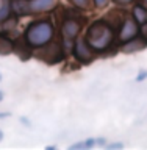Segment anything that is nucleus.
<instances>
[{
	"label": "nucleus",
	"instance_id": "6e6552de",
	"mask_svg": "<svg viewBox=\"0 0 147 150\" xmlns=\"http://www.w3.org/2000/svg\"><path fill=\"white\" fill-rule=\"evenodd\" d=\"M147 47V39L146 38H133V39L127 41L124 47H122V52L124 53H133V52H141Z\"/></svg>",
	"mask_w": 147,
	"mask_h": 150
},
{
	"label": "nucleus",
	"instance_id": "4be33fe9",
	"mask_svg": "<svg viewBox=\"0 0 147 150\" xmlns=\"http://www.w3.org/2000/svg\"><path fill=\"white\" fill-rule=\"evenodd\" d=\"M116 3H119V5H127V3H130L131 0H114Z\"/></svg>",
	"mask_w": 147,
	"mask_h": 150
},
{
	"label": "nucleus",
	"instance_id": "f8f14e48",
	"mask_svg": "<svg viewBox=\"0 0 147 150\" xmlns=\"http://www.w3.org/2000/svg\"><path fill=\"white\" fill-rule=\"evenodd\" d=\"M13 52V42L6 36L0 35V55H8Z\"/></svg>",
	"mask_w": 147,
	"mask_h": 150
},
{
	"label": "nucleus",
	"instance_id": "6ab92c4d",
	"mask_svg": "<svg viewBox=\"0 0 147 150\" xmlns=\"http://www.w3.org/2000/svg\"><path fill=\"white\" fill-rule=\"evenodd\" d=\"M141 33H143V38H146L147 39V22L143 23V28H141Z\"/></svg>",
	"mask_w": 147,
	"mask_h": 150
},
{
	"label": "nucleus",
	"instance_id": "20e7f679",
	"mask_svg": "<svg viewBox=\"0 0 147 150\" xmlns=\"http://www.w3.org/2000/svg\"><path fill=\"white\" fill-rule=\"evenodd\" d=\"M74 55L80 63H85V64H89L94 59V50L88 45V42L85 38H78V39L75 41Z\"/></svg>",
	"mask_w": 147,
	"mask_h": 150
},
{
	"label": "nucleus",
	"instance_id": "dca6fc26",
	"mask_svg": "<svg viewBox=\"0 0 147 150\" xmlns=\"http://www.w3.org/2000/svg\"><path fill=\"white\" fill-rule=\"evenodd\" d=\"M108 2H110V0H94V5H96V8L102 9L108 5Z\"/></svg>",
	"mask_w": 147,
	"mask_h": 150
},
{
	"label": "nucleus",
	"instance_id": "bb28decb",
	"mask_svg": "<svg viewBox=\"0 0 147 150\" xmlns=\"http://www.w3.org/2000/svg\"><path fill=\"white\" fill-rule=\"evenodd\" d=\"M0 80H2V75H0Z\"/></svg>",
	"mask_w": 147,
	"mask_h": 150
},
{
	"label": "nucleus",
	"instance_id": "2eb2a0df",
	"mask_svg": "<svg viewBox=\"0 0 147 150\" xmlns=\"http://www.w3.org/2000/svg\"><path fill=\"white\" fill-rule=\"evenodd\" d=\"M72 3L80 9H88L89 8V0H72Z\"/></svg>",
	"mask_w": 147,
	"mask_h": 150
},
{
	"label": "nucleus",
	"instance_id": "412c9836",
	"mask_svg": "<svg viewBox=\"0 0 147 150\" xmlns=\"http://www.w3.org/2000/svg\"><path fill=\"white\" fill-rule=\"evenodd\" d=\"M96 145H105V139H103V138L96 139Z\"/></svg>",
	"mask_w": 147,
	"mask_h": 150
},
{
	"label": "nucleus",
	"instance_id": "9b49d317",
	"mask_svg": "<svg viewBox=\"0 0 147 150\" xmlns=\"http://www.w3.org/2000/svg\"><path fill=\"white\" fill-rule=\"evenodd\" d=\"M133 19L138 22V25H143L147 22V8H144L143 5H136L133 8Z\"/></svg>",
	"mask_w": 147,
	"mask_h": 150
},
{
	"label": "nucleus",
	"instance_id": "39448f33",
	"mask_svg": "<svg viewBox=\"0 0 147 150\" xmlns=\"http://www.w3.org/2000/svg\"><path fill=\"white\" fill-rule=\"evenodd\" d=\"M80 30H82V22L75 21V19H67V21L63 22V27H61V35H63L64 41H72L78 36Z\"/></svg>",
	"mask_w": 147,
	"mask_h": 150
},
{
	"label": "nucleus",
	"instance_id": "f3484780",
	"mask_svg": "<svg viewBox=\"0 0 147 150\" xmlns=\"http://www.w3.org/2000/svg\"><path fill=\"white\" fill-rule=\"evenodd\" d=\"M144 80H147V70H139V74L136 75V81H144Z\"/></svg>",
	"mask_w": 147,
	"mask_h": 150
},
{
	"label": "nucleus",
	"instance_id": "a211bd4d",
	"mask_svg": "<svg viewBox=\"0 0 147 150\" xmlns=\"http://www.w3.org/2000/svg\"><path fill=\"white\" fill-rule=\"evenodd\" d=\"M122 147H124L122 142H113V144L108 145V149H122Z\"/></svg>",
	"mask_w": 147,
	"mask_h": 150
},
{
	"label": "nucleus",
	"instance_id": "9d476101",
	"mask_svg": "<svg viewBox=\"0 0 147 150\" xmlns=\"http://www.w3.org/2000/svg\"><path fill=\"white\" fill-rule=\"evenodd\" d=\"M11 9L13 13L16 14H30L31 9H30V2H23V0H13L11 3Z\"/></svg>",
	"mask_w": 147,
	"mask_h": 150
},
{
	"label": "nucleus",
	"instance_id": "393cba45",
	"mask_svg": "<svg viewBox=\"0 0 147 150\" xmlns=\"http://www.w3.org/2000/svg\"><path fill=\"white\" fill-rule=\"evenodd\" d=\"M2 100H3V92L0 91V102H2Z\"/></svg>",
	"mask_w": 147,
	"mask_h": 150
},
{
	"label": "nucleus",
	"instance_id": "4468645a",
	"mask_svg": "<svg viewBox=\"0 0 147 150\" xmlns=\"http://www.w3.org/2000/svg\"><path fill=\"white\" fill-rule=\"evenodd\" d=\"M9 13H11V9H9V5H3V6H0V22L6 21L9 19Z\"/></svg>",
	"mask_w": 147,
	"mask_h": 150
},
{
	"label": "nucleus",
	"instance_id": "423d86ee",
	"mask_svg": "<svg viewBox=\"0 0 147 150\" xmlns=\"http://www.w3.org/2000/svg\"><path fill=\"white\" fill-rule=\"evenodd\" d=\"M139 31V27H138V22L136 21H131V19H125L122 22V30H121V35H119V39L122 42H127L130 39L138 35Z\"/></svg>",
	"mask_w": 147,
	"mask_h": 150
},
{
	"label": "nucleus",
	"instance_id": "f03ea898",
	"mask_svg": "<svg viewBox=\"0 0 147 150\" xmlns=\"http://www.w3.org/2000/svg\"><path fill=\"white\" fill-rule=\"evenodd\" d=\"M23 38H25L27 42L31 47H41L52 41V38H53V27L47 21L33 22L27 27Z\"/></svg>",
	"mask_w": 147,
	"mask_h": 150
},
{
	"label": "nucleus",
	"instance_id": "0eeeda50",
	"mask_svg": "<svg viewBox=\"0 0 147 150\" xmlns=\"http://www.w3.org/2000/svg\"><path fill=\"white\" fill-rule=\"evenodd\" d=\"M13 52L19 56V59H28L31 56V45L27 42L25 38H17L13 42Z\"/></svg>",
	"mask_w": 147,
	"mask_h": 150
},
{
	"label": "nucleus",
	"instance_id": "5701e85b",
	"mask_svg": "<svg viewBox=\"0 0 147 150\" xmlns=\"http://www.w3.org/2000/svg\"><path fill=\"white\" fill-rule=\"evenodd\" d=\"M6 117H9V112H2L0 111V119H6Z\"/></svg>",
	"mask_w": 147,
	"mask_h": 150
},
{
	"label": "nucleus",
	"instance_id": "aec40b11",
	"mask_svg": "<svg viewBox=\"0 0 147 150\" xmlns=\"http://www.w3.org/2000/svg\"><path fill=\"white\" fill-rule=\"evenodd\" d=\"M21 122H22V124H25L27 127H31V122L28 120V117H23V116H22V117H21Z\"/></svg>",
	"mask_w": 147,
	"mask_h": 150
},
{
	"label": "nucleus",
	"instance_id": "a878e982",
	"mask_svg": "<svg viewBox=\"0 0 147 150\" xmlns=\"http://www.w3.org/2000/svg\"><path fill=\"white\" fill-rule=\"evenodd\" d=\"M0 6H2V0H0Z\"/></svg>",
	"mask_w": 147,
	"mask_h": 150
},
{
	"label": "nucleus",
	"instance_id": "b1692460",
	"mask_svg": "<svg viewBox=\"0 0 147 150\" xmlns=\"http://www.w3.org/2000/svg\"><path fill=\"white\" fill-rule=\"evenodd\" d=\"M2 139H3V131L0 130V141H2Z\"/></svg>",
	"mask_w": 147,
	"mask_h": 150
},
{
	"label": "nucleus",
	"instance_id": "1a4fd4ad",
	"mask_svg": "<svg viewBox=\"0 0 147 150\" xmlns=\"http://www.w3.org/2000/svg\"><path fill=\"white\" fill-rule=\"evenodd\" d=\"M56 5V0H30V9L33 13L49 11Z\"/></svg>",
	"mask_w": 147,
	"mask_h": 150
},
{
	"label": "nucleus",
	"instance_id": "f257e3e1",
	"mask_svg": "<svg viewBox=\"0 0 147 150\" xmlns=\"http://www.w3.org/2000/svg\"><path fill=\"white\" fill-rule=\"evenodd\" d=\"M113 38H114V33H113V28L107 23V21L92 22L88 27L86 35H85V39H86L88 45L96 52L107 50L111 44Z\"/></svg>",
	"mask_w": 147,
	"mask_h": 150
},
{
	"label": "nucleus",
	"instance_id": "7ed1b4c3",
	"mask_svg": "<svg viewBox=\"0 0 147 150\" xmlns=\"http://www.w3.org/2000/svg\"><path fill=\"white\" fill-rule=\"evenodd\" d=\"M35 55H36V58H39L41 61H44L47 64H56L64 58L63 45L58 44V42H52V41L41 45V49Z\"/></svg>",
	"mask_w": 147,
	"mask_h": 150
},
{
	"label": "nucleus",
	"instance_id": "ddd939ff",
	"mask_svg": "<svg viewBox=\"0 0 147 150\" xmlns=\"http://www.w3.org/2000/svg\"><path fill=\"white\" fill-rule=\"evenodd\" d=\"M94 145H96V139H86V141H82V142L69 145V150H85V149H91Z\"/></svg>",
	"mask_w": 147,
	"mask_h": 150
}]
</instances>
